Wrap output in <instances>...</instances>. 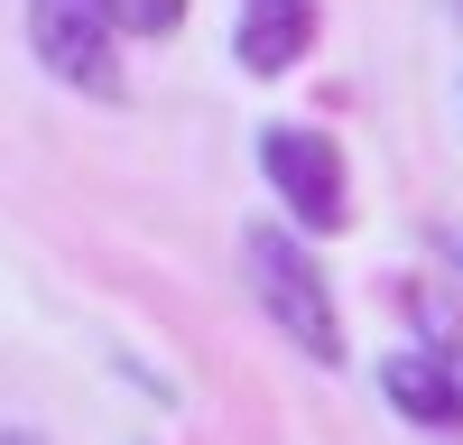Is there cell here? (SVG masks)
<instances>
[{"label":"cell","instance_id":"1","mask_svg":"<svg viewBox=\"0 0 463 445\" xmlns=\"http://www.w3.org/2000/svg\"><path fill=\"white\" fill-rule=\"evenodd\" d=\"M241 279L260 297V316L288 334L306 362H343V307H334V279L306 260V232L297 222H250L241 232Z\"/></svg>","mask_w":463,"mask_h":445},{"label":"cell","instance_id":"8","mask_svg":"<svg viewBox=\"0 0 463 445\" xmlns=\"http://www.w3.org/2000/svg\"><path fill=\"white\" fill-rule=\"evenodd\" d=\"M436 260H445V270L463 279V232H436Z\"/></svg>","mask_w":463,"mask_h":445},{"label":"cell","instance_id":"9","mask_svg":"<svg viewBox=\"0 0 463 445\" xmlns=\"http://www.w3.org/2000/svg\"><path fill=\"white\" fill-rule=\"evenodd\" d=\"M0 445H56V436H37V427H0Z\"/></svg>","mask_w":463,"mask_h":445},{"label":"cell","instance_id":"5","mask_svg":"<svg viewBox=\"0 0 463 445\" xmlns=\"http://www.w3.org/2000/svg\"><path fill=\"white\" fill-rule=\"evenodd\" d=\"M316 47V0H241L232 10V56L241 74H288Z\"/></svg>","mask_w":463,"mask_h":445},{"label":"cell","instance_id":"2","mask_svg":"<svg viewBox=\"0 0 463 445\" xmlns=\"http://www.w3.org/2000/svg\"><path fill=\"white\" fill-rule=\"evenodd\" d=\"M260 176H269V195H279V213L297 222L306 241H325L353 222V176H343V148L325 130H306V121H269L260 130Z\"/></svg>","mask_w":463,"mask_h":445},{"label":"cell","instance_id":"7","mask_svg":"<svg viewBox=\"0 0 463 445\" xmlns=\"http://www.w3.org/2000/svg\"><path fill=\"white\" fill-rule=\"evenodd\" d=\"M121 37H176L185 28V0H102Z\"/></svg>","mask_w":463,"mask_h":445},{"label":"cell","instance_id":"6","mask_svg":"<svg viewBox=\"0 0 463 445\" xmlns=\"http://www.w3.org/2000/svg\"><path fill=\"white\" fill-rule=\"evenodd\" d=\"M408 325H417V344L445 353L463 371V297H436V288H408Z\"/></svg>","mask_w":463,"mask_h":445},{"label":"cell","instance_id":"4","mask_svg":"<svg viewBox=\"0 0 463 445\" xmlns=\"http://www.w3.org/2000/svg\"><path fill=\"white\" fill-rule=\"evenodd\" d=\"M380 399H390L408 427H427V436H463V371L445 353H427V344L380 362Z\"/></svg>","mask_w":463,"mask_h":445},{"label":"cell","instance_id":"3","mask_svg":"<svg viewBox=\"0 0 463 445\" xmlns=\"http://www.w3.org/2000/svg\"><path fill=\"white\" fill-rule=\"evenodd\" d=\"M28 47L56 84L121 102V28H111L102 0H28Z\"/></svg>","mask_w":463,"mask_h":445}]
</instances>
